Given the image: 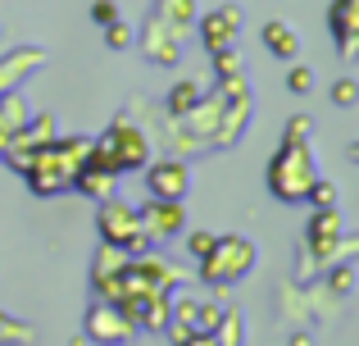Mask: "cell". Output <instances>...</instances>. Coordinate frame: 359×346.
I'll return each instance as SVG.
<instances>
[{
	"label": "cell",
	"instance_id": "7a4b0ae2",
	"mask_svg": "<svg viewBox=\"0 0 359 346\" xmlns=\"http://www.w3.org/2000/svg\"><path fill=\"white\" fill-rule=\"evenodd\" d=\"M100 241H109V246H118L123 255H146L155 241H150V232L141 228V210L128 201H118V196H109V201H100Z\"/></svg>",
	"mask_w": 359,
	"mask_h": 346
},
{
	"label": "cell",
	"instance_id": "7c38bea8",
	"mask_svg": "<svg viewBox=\"0 0 359 346\" xmlns=\"http://www.w3.org/2000/svg\"><path fill=\"white\" fill-rule=\"evenodd\" d=\"M332 32H337V51H341V60H351L355 41H359V0H337V5H332Z\"/></svg>",
	"mask_w": 359,
	"mask_h": 346
},
{
	"label": "cell",
	"instance_id": "5b68a950",
	"mask_svg": "<svg viewBox=\"0 0 359 346\" xmlns=\"http://www.w3.org/2000/svg\"><path fill=\"white\" fill-rule=\"evenodd\" d=\"M100 142L109 146L118 173H137V169H146V164H150V142H146V133H141L132 119H114V124L100 133Z\"/></svg>",
	"mask_w": 359,
	"mask_h": 346
},
{
	"label": "cell",
	"instance_id": "8fae6325",
	"mask_svg": "<svg viewBox=\"0 0 359 346\" xmlns=\"http://www.w3.org/2000/svg\"><path fill=\"white\" fill-rule=\"evenodd\" d=\"M237 27H241V9L237 5H219L214 14H205L201 18V41H205V51H228L232 41H237Z\"/></svg>",
	"mask_w": 359,
	"mask_h": 346
},
{
	"label": "cell",
	"instance_id": "d6986e66",
	"mask_svg": "<svg viewBox=\"0 0 359 346\" xmlns=\"http://www.w3.org/2000/svg\"><path fill=\"white\" fill-rule=\"evenodd\" d=\"M155 18H159V23H168L173 32H182V27L196 18V9H191V0H159V5H155Z\"/></svg>",
	"mask_w": 359,
	"mask_h": 346
},
{
	"label": "cell",
	"instance_id": "9c48e42d",
	"mask_svg": "<svg viewBox=\"0 0 359 346\" xmlns=\"http://www.w3.org/2000/svg\"><path fill=\"white\" fill-rule=\"evenodd\" d=\"M182 223H187V210H182V201H155L150 196V205L141 210V228L150 232V241H173L177 232H182Z\"/></svg>",
	"mask_w": 359,
	"mask_h": 346
},
{
	"label": "cell",
	"instance_id": "277c9868",
	"mask_svg": "<svg viewBox=\"0 0 359 346\" xmlns=\"http://www.w3.org/2000/svg\"><path fill=\"white\" fill-rule=\"evenodd\" d=\"M250 269H255V241L237 237V232H228V237H214L210 255L201 260V278H205L210 287H232V283H241Z\"/></svg>",
	"mask_w": 359,
	"mask_h": 346
},
{
	"label": "cell",
	"instance_id": "d4e9b609",
	"mask_svg": "<svg viewBox=\"0 0 359 346\" xmlns=\"http://www.w3.org/2000/svg\"><path fill=\"white\" fill-rule=\"evenodd\" d=\"M355 100H359V87H355V78H341V82H337V87H332V105L351 109Z\"/></svg>",
	"mask_w": 359,
	"mask_h": 346
},
{
	"label": "cell",
	"instance_id": "ffe728a7",
	"mask_svg": "<svg viewBox=\"0 0 359 346\" xmlns=\"http://www.w3.org/2000/svg\"><path fill=\"white\" fill-rule=\"evenodd\" d=\"M196 100H201V87H196V82H177V87L168 91V119H182Z\"/></svg>",
	"mask_w": 359,
	"mask_h": 346
},
{
	"label": "cell",
	"instance_id": "cb8c5ba5",
	"mask_svg": "<svg viewBox=\"0 0 359 346\" xmlns=\"http://www.w3.org/2000/svg\"><path fill=\"white\" fill-rule=\"evenodd\" d=\"M287 87L296 91V96H309V91H314V73H309L305 64H296V69L287 73Z\"/></svg>",
	"mask_w": 359,
	"mask_h": 346
},
{
	"label": "cell",
	"instance_id": "8992f818",
	"mask_svg": "<svg viewBox=\"0 0 359 346\" xmlns=\"http://www.w3.org/2000/svg\"><path fill=\"white\" fill-rule=\"evenodd\" d=\"M341 237H346V223L337 210H314V219H309L305 228V255L318 260V269L337 265L341 260Z\"/></svg>",
	"mask_w": 359,
	"mask_h": 346
},
{
	"label": "cell",
	"instance_id": "44dd1931",
	"mask_svg": "<svg viewBox=\"0 0 359 346\" xmlns=\"http://www.w3.org/2000/svg\"><path fill=\"white\" fill-rule=\"evenodd\" d=\"M214 342L219 346H241V314L237 310H223L219 328H214Z\"/></svg>",
	"mask_w": 359,
	"mask_h": 346
},
{
	"label": "cell",
	"instance_id": "4316f807",
	"mask_svg": "<svg viewBox=\"0 0 359 346\" xmlns=\"http://www.w3.org/2000/svg\"><path fill=\"white\" fill-rule=\"evenodd\" d=\"M210 246H214V232H191V237H187V251H191L196 260L210 255Z\"/></svg>",
	"mask_w": 359,
	"mask_h": 346
},
{
	"label": "cell",
	"instance_id": "484cf974",
	"mask_svg": "<svg viewBox=\"0 0 359 346\" xmlns=\"http://www.w3.org/2000/svg\"><path fill=\"white\" fill-rule=\"evenodd\" d=\"M105 41L114 46V51H128V46H132V27H128V23H118V18H114V23H109V36H105Z\"/></svg>",
	"mask_w": 359,
	"mask_h": 346
},
{
	"label": "cell",
	"instance_id": "52a82bcc",
	"mask_svg": "<svg viewBox=\"0 0 359 346\" xmlns=\"http://www.w3.org/2000/svg\"><path fill=\"white\" fill-rule=\"evenodd\" d=\"M82 333H87V342H96V346H123V342L137 338V324H132L114 301H96L87 310V319H82Z\"/></svg>",
	"mask_w": 359,
	"mask_h": 346
},
{
	"label": "cell",
	"instance_id": "7402d4cb",
	"mask_svg": "<svg viewBox=\"0 0 359 346\" xmlns=\"http://www.w3.org/2000/svg\"><path fill=\"white\" fill-rule=\"evenodd\" d=\"M305 201L314 205V210H337V187L323 182V178H314V182H309V192H305Z\"/></svg>",
	"mask_w": 359,
	"mask_h": 346
},
{
	"label": "cell",
	"instance_id": "6da1fadb",
	"mask_svg": "<svg viewBox=\"0 0 359 346\" xmlns=\"http://www.w3.org/2000/svg\"><path fill=\"white\" fill-rule=\"evenodd\" d=\"M87 146H91V137H50V142L32 155V164L23 169V182L32 187L36 196L69 192L78 169H82V160H87Z\"/></svg>",
	"mask_w": 359,
	"mask_h": 346
},
{
	"label": "cell",
	"instance_id": "83f0119b",
	"mask_svg": "<svg viewBox=\"0 0 359 346\" xmlns=\"http://www.w3.org/2000/svg\"><path fill=\"white\" fill-rule=\"evenodd\" d=\"M91 18H96L100 27H109L118 18V5H114V0H96V5H91Z\"/></svg>",
	"mask_w": 359,
	"mask_h": 346
},
{
	"label": "cell",
	"instance_id": "3957f363",
	"mask_svg": "<svg viewBox=\"0 0 359 346\" xmlns=\"http://www.w3.org/2000/svg\"><path fill=\"white\" fill-rule=\"evenodd\" d=\"M309 182H314L309 146L305 142H282V151L273 155V164H269V192L278 196V201L296 205V201H305Z\"/></svg>",
	"mask_w": 359,
	"mask_h": 346
},
{
	"label": "cell",
	"instance_id": "30bf717a",
	"mask_svg": "<svg viewBox=\"0 0 359 346\" xmlns=\"http://www.w3.org/2000/svg\"><path fill=\"white\" fill-rule=\"evenodd\" d=\"M187 182H191V178H187V164L177 160H155V164H146V187H150V196H155V201H182L187 196Z\"/></svg>",
	"mask_w": 359,
	"mask_h": 346
},
{
	"label": "cell",
	"instance_id": "4fadbf2b",
	"mask_svg": "<svg viewBox=\"0 0 359 346\" xmlns=\"http://www.w3.org/2000/svg\"><path fill=\"white\" fill-rule=\"evenodd\" d=\"M177 36L182 32H173L168 23H159V18H150V27H146V55L155 64H177Z\"/></svg>",
	"mask_w": 359,
	"mask_h": 346
},
{
	"label": "cell",
	"instance_id": "ac0fdd59",
	"mask_svg": "<svg viewBox=\"0 0 359 346\" xmlns=\"http://www.w3.org/2000/svg\"><path fill=\"white\" fill-rule=\"evenodd\" d=\"M351 287H355V269H351V260H337V265H327V278H323V292H327V296L346 301V296H351Z\"/></svg>",
	"mask_w": 359,
	"mask_h": 346
},
{
	"label": "cell",
	"instance_id": "f546056e",
	"mask_svg": "<svg viewBox=\"0 0 359 346\" xmlns=\"http://www.w3.org/2000/svg\"><path fill=\"white\" fill-rule=\"evenodd\" d=\"M287 346H314V333L296 328V333H291V338H287Z\"/></svg>",
	"mask_w": 359,
	"mask_h": 346
},
{
	"label": "cell",
	"instance_id": "ba28073f",
	"mask_svg": "<svg viewBox=\"0 0 359 346\" xmlns=\"http://www.w3.org/2000/svg\"><path fill=\"white\" fill-rule=\"evenodd\" d=\"M50 137H55V114H36V119L27 114V124L18 128V133H14V142H9L5 151H0V160H5L14 173H23L27 164H32V155L41 151V146L50 142Z\"/></svg>",
	"mask_w": 359,
	"mask_h": 346
},
{
	"label": "cell",
	"instance_id": "9a60e30c",
	"mask_svg": "<svg viewBox=\"0 0 359 346\" xmlns=\"http://www.w3.org/2000/svg\"><path fill=\"white\" fill-rule=\"evenodd\" d=\"M264 46H269V55L273 60H296L300 55V36H296V27H287V23H278V18H273V23H264Z\"/></svg>",
	"mask_w": 359,
	"mask_h": 346
},
{
	"label": "cell",
	"instance_id": "f1b7e54d",
	"mask_svg": "<svg viewBox=\"0 0 359 346\" xmlns=\"http://www.w3.org/2000/svg\"><path fill=\"white\" fill-rule=\"evenodd\" d=\"M305 137H309V119L296 114V119L287 124V133H282V142H305Z\"/></svg>",
	"mask_w": 359,
	"mask_h": 346
},
{
	"label": "cell",
	"instance_id": "2e32d148",
	"mask_svg": "<svg viewBox=\"0 0 359 346\" xmlns=\"http://www.w3.org/2000/svg\"><path fill=\"white\" fill-rule=\"evenodd\" d=\"M27 124V100L18 96V91H9V96H0V151H5L9 142H14V133Z\"/></svg>",
	"mask_w": 359,
	"mask_h": 346
},
{
	"label": "cell",
	"instance_id": "603a6c76",
	"mask_svg": "<svg viewBox=\"0 0 359 346\" xmlns=\"http://www.w3.org/2000/svg\"><path fill=\"white\" fill-rule=\"evenodd\" d=\"M223 319V310L214 301H196V333H214Z\"/></svg>",
	"mask_w": 359,
	"mask_h": 346
},
{
	"label": "cell",
	"instance_id": "5bb4252c",
	"mask_svg": "<svg viewBox=\"0 0 359 346\" xmlns=\"http://www.w3.org/2000/svg\"><path fill=\"white\" fill-rule=\"evenodd\" d=\"M114 182H118V173H105V169H96V164H87V160H82L78 178H73V187H78L82 196H91L96 205L114 196Z\"/></svg>",
	"mask_w": 359,
	"mask_h": 346
},
{
	"label": "cell",
	"instance_id": "e0dca14e",
	"mask_svg": "<svg viewBox=\"0 0 359 346\" xmlns=\"http://www.w3.org/2000/svg\"><path fill=\"white\" fill-rule=\"evenodd\" d=\"M128 265V255H123L118 246H109V241H100V251H96V265H91V287H105L109 278H118V269Z\"/></svg>",
	"mask_w": 359,
	"mask_h": 346
}]
</instances>
